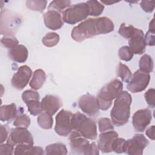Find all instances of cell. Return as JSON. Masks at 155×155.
<instances>
[{
	"label": "cell",
	"instance_id": "cell-18",
	"mask_svg": "<svg viewBox=\"0 0 155 155\" xmlns=\"http://www.w3.org/2000/svg\"><path fill=\"white\" fill-rule=\"evenodd\" d=\"M28 51L27 47L23 45H18L16 47L10 49L8 51L9 58L13 61L23 63L28 58Z\"/></svg>",
	"mask_w": 155,
	"mask_h": 155
},
{
	"label": "cell",
	"instance_id": "cell-1",
	"mask_svg": "<svg viewBox=\"0 0 155 155\" xmlns=\"http://www.w3.org/2000/svg\"><path fill=\"white\" fill-rule=\"evenodd\" d=\"M131 101V94L126 91H122L115 99L110 113L111 121L114 125L123 126L128 122L130 116Z\"/></svg>",
	"mask_w": 155,
	"mask_h": 155
},
{
	"label": "cell",
	"instance_id": "cell-21",
	"mask_svg": "<svg viewBox=\"0 0 155 155\" xmlns=\"http://www.w3.org/2000/svg\"><path fill=\"white\" fill-rule=\"evenodd\" d=\"M46 80V74L45 71L42 69L36 70L30 82V86L33 90H39L44 85Z\"/></svg>",
	"mask_w": 155,
	"mask_h": 155
},
{
	"label": "cell",
	"instance_id": "cell-8",
	"mask_svg": "<svg viewBox=\"0 0 155 155\" xmlns=\"http://www.w3.org/2000/svg\"><path fill=\"white\" fill-rule=\"evenodd\" d=\"M148 143L149 141L143 134H136L131 139L125 140L124 153L130 155H142L144 148Z\"/></svg>",
	"mask_w": 155,
	"mask_h": 155
},
{
	"label": "cell",
	"instance_id": "cell-37",
	"mask_svg": "<svg viewBox=\"0 0 155 155\" xmlns=\"http://www.w3.org/2000/svg\"><path fill=\"white\" fill-rule=\"evenodd\" d=\"M39 94L36 91L33 90H27L22 94V99L25 104L31 100H39Z\"/></svg>",
	"mask_w": 155,
	"mask_h": 155
},
{
	"label": "cell",
	"instance_id": "cell-6",
	"mask_svg": "<svg viewBox=\"0 0 155 155\" xmlns=\"http://www.w3.org/2000/svg\"><path fill=\"white\" fill-rule=\"evenodd\" d=\"M90 13V9L86 2L74 4L67 8L62 12L63 21L68 24H75L85 19Z\"/></svg>",
	"mask_w": 155,
	"mask_h": 155
},
{
	"label": "cell",
	"instance_id": "cell-29",
	"mask_svg": "<svg viewBox=\"0 0 155 155\" xmlns=\"http://www.w3.org/2000/svg\"><path fill=\"white\" fill-rule=\"evenodd\" d=\"M70 1H51L48 7V10H55L59 13H62L64 9H66L70 6Z\"/></svg>",
	"mask_w": 155,
	"mask_h": 155
},
{
	"label": "cell",
	"instance_id": "cell-40",
	"mask_svg": "<svg viewBox=\"0 0 155 155\" xmlns=\"http://www.w3.org/2000/svg\"><path fill=\"white\" fill-rule=\"evenodd\" d=\"M14 146L8 143H1L0 146V154L11 155L14 153Z\"/></svg>",
	"mask_w": 155,
	"mask_h": 155
},
{
	"label": "cell",
	"instance_id": "cell-26",
	"mask_svg": "<svg viewBox=\"0 0 155 155\" xmlns=\"http://www.w3.org/2000/svg\"><path fill=\"white\" fill-rule=\"evenodd\" d=\"M37 122L39 126L43 129H51L53 127V119L51 115L44 112L40 113L37 117Z\"/></svg>",
	"mask_w": 155,
	"mask_h": 155
},
{
	"label": "cell",
	"instance_id": "cell-31",
	"mask_svg": "<svg viewBox=\"0 0 155 155\" xmlns=\"http://www.w3.org/2000/svg\"><path fill=\"white\" fill-rule=\"evenodd\" d=\"M28 108V110L30 113L33 116H37L41 113L43 109L42 107V104L39 102V100L35 99L31 100L26 103Z\"/></svg>",
	"mask_w": 155,
	"mask_h": 155
},
{
	"label": "cell",
	"instance_id": "cell-11",
	"mask_svg": "<svg viewBox=\"0 0 155 155\" xmlns=\"http://www.w3.org/2000/svg\"><path fill=\"white\" fill-rule=\"evenodd\" d=\"M79 108L90 116H95L99 113V106L97 97L90 94L81 96L78 100Z\"/></svg>",
	"mask_w": 155,
	"mask_h": 155
},
{
	"label": "cell",
	"instance_id": "cell-30",
	"mask_svg": "<svg viewBox=\"0 0 155 155\" xmlns=\"http://www.w3.org/2000/svg\"><path fill=\"white\" fill-rule=\"evenodd\" d=\"M138 28H135L131 25H126L125 23H122L119 27L118 33L120 35L129 39L133 35H134L137 31Z\"/></svg>",
	"mask_w": 155,
	"mask_h": 155
},
{
	"label": "cell",
	"instance_id": "cell-41",
	"mask_svg": "<svg viewBox=\"0 0 155 155\" xmlns=\"http://www.w3.org/2000/svg\"><path fill=\"white\" fill-rule=\"evenodd\" d=\"M140 5L144 12L147 13H151L154 9L155 3L153 1H142L140 2Z\"/></svg>",
	"mask_w": 155,
	"mask_h": 155
},
{
	"label": "cell",
	"instance_id": "cell-16",
	"mask_svg": "<svg viewBox=\"0 0 155 155\" xmlns=\"http://www.w3.org/2000/svg\"><path fill=\"white\" fill-rule=\"evenodd\" d=\"M118 133L113 130L101 133L99 136L97 147L104 153L112 151L111 146L113 141L118 137Z\"/></svg>",
	"mask_w": 155,
	"mask_h": 155
},
{
	"label": "cell",
	"instance_id": "cell-46",
	"mask_svg": "<svg viewBox=\"0 0 155 155\" xmlns=\"http://www.w3.org/2000/svg\"><path fill=\"white\" fill-rule=\"evenodd\" d=\"M101 2L104 4H106V5H112L114 3H116V2H118L117 1H101Z\"/></svg>",
	"mask_w": 155,
	"mask_h": 155
},
{
	"label": "cell",
	"instance_id": "cell-7",
	"mask_svg": "<svg viewBox=\"0 0 155 155\" xmlns=\"http://www.w3.org/2000/svg\"><path fill=\"white\" fill-rule=\"evenodd\" d=\"M73 113L68 110H61L56 116L55 132L59 136L67 137L72 131L71 117Z\"/></svg>",
	"mask_w": 155,
	"mask_h": 155
},
{
	"label": "cell",
	"instance_id": "cell-25",
	"mask_svg": "<svg viewBox=\"0 0 155 155\" xmlns=\"http://www.w3.org/2000/svg\"><path fill=\"white\" fill-rule=\"evenodd\" d=\"M116 74L118 77H120L124 82L127 83L129 82L132 76L131 72L129 68L121 62H119L117 65Z\"/></svg>",
	"mask_w": 155,
	"mask_h": 155
},
{
	"label": "cell",
	"instance_id": "cell-17",
	"mask_svg": "<svg viewBox=\"0 0 155 155\" xmlns=\"http://www.w3.org/2000/svg\"><path fill=\"white\" fill-rule=\"evenodd\" d=\"M43 110L48 114L54 115L62 106L61 99L56 96L47 94L41 101Z\"/></svg>",
	"mask_w": 155,
	"mask_h": 155
},
{
	"label": "cell",
	"instance_id": "cell-9",
	"mask_svg": "<svg viewBox=\"0 0 155 155\" xmlns=\"http://www.w3.org/2000/svg\"><path fill=\"white\" fill-rule=\"evenodd\" d=\"M150 81V73L138 70L131 76L127 88L132 93H139L143 91L147 88Z\"/></svg>",
	"mask_w": 155,
	"mask_h": 155
},
{
	"label": "cell",
	"instance_id": "cell-35",
	"mask_svg": "<svg viewBox=\"0 0 155 155\" xmlns=\"http://www.w3.org/2000/svg\"><path fill=\"white\" fill-rule=\"evenodd\" d=\"M98 126L101 133L114 130V125L112 121L107 117L101 118L98 121Z\"/></svg>",
	"mask_w": 155,
	"mask_h": 155
},
{
	"label": "cell",
	"instance_id": "cell-19",
	"mask_svg": "<svg viewBox=\"0 0 155 155\" xmlns=\"http://www.w3.org/2000/svg\"><path fill=\"white\" fill-rule=\"evenodd\" d=\"M16 155L21 154H36L41 155L44 154L43 149L40 147H34L33 145L24 143L18 144L16 146L14 150Z\"/></svg>",
	"mask_w": 155,
	"mask_h": 155
},
{
	"label": "cell",
	"instance_id": "cell-3",
	"mask_svg": "<svg viewBox=\"0 0 155 155\" xmlns=\"http://www.w3.org/2000/svg\"><path fill=\"white\" fill-rule=\"evenodd\" d=\"M123 84L118 79H114L105 85L97 96L99 108L105 111L108 110L113 100L116 99L122 91Z\"/></svg>",
	"mask_w": 155,
	"mask_h": 155
},
{
	"label": "cell",
	"instance_id": "cell-33",
	"mask_svg": "<svg viewBox=\"0 0 155 155\" xmlns=\"http://www.w3.org/2000/svg\"><path fill=\"white\" fill-rule=\"evenodd\" d=\"M2 45L8 49H12L16 47L19 44V41L13 35H5L1 39Z\"/></svg>",
	"mask_w": 155,
	"mask_h": 155
},
{
	"label": "cell",
	"instance_id": "cell-20",
	"mask_svg": "<svg viewBox=\"0 0 155 155\" xmlns=\"http://www.w3.org/2000/svg\"><path fill=\"white\" fill-rule=\"evenodd\" d=\"M17 109L14 103L9 105H4L1 107L0 119L2 122L10 123L16 117Z\"/></svg>",
	"mask_w": 155,
	"mask_h": 155
},
{
	"label": "cell",
	"instance_id": "cell-28",
	"mask_svg": "<svg viewBox=\"0 0 155 155\" xmlns=\"http://www.w3.org/2000/svg\"><path fill=\"white\" fill-rule=\"evenodd\" d=\"M90 9L89 15L97 16L101 15L104 10V6L97 1H88L86 2Z\"/></svg>",
	"mask_w": 155,
	"mask_h": 155
},
{
	"label": "cell",
	"instance_id": "cell-36",
	"mask_svg": "<svg viewBox=\"0 0 155 155\" xmlns=\"http://www.w3.org/2000/svg\"><path fill=\"white\" fill-rule=\"evenodd\" d=\"M118 54L121 60L129 61L132 59L134 54L131 51L128 46H123L119 49Z\"/></svg>",
	"mask_w": 155,
	"mask_h": 155
},
{
	"label": "cell",
	"instance_id": "cell-38",
	"mask_svg": "<svg viewBox=\"0 0 155 155\" xmlns=\"http://www.w3.org/2000/svg\"><path fill=\"white\" fill-rule=\"evenodd\" d=\"M125 140L123 138L117 137L113 142L111 146L112 151H114L116 153H124V147Z\"/></svg>",
	"mask_w": 155,
	"mask_h": 155
},
{
	"label": "cell",
	"instance_id": "cell-14",
	"mask_svg": "<svg viewBox=\"0 0 155 155\" xmlns=\"http://www.w3.org/2000/svg\"><path fill=\"white\" fill-rule=\"evenodd\" d=\"M128 47L133 54H142L146 50L144 33L140 29H137L136 33L128 39Z\"/></svg>",
	"mask_w": 155,
	"mask_h": 155
},
{
	"label": "cell",
	"instance_id": "cell-27",
	"mask_svg": "<svg viewBox=\"0 0 155 155\" xmlns=\"http://www.w3.org/2000/svg\"><path fill=\"white\" fill-rule=\"evenodd\" d=\"M59 41V35L54 32H49L47 33L42 39L43 45L47 47H53L56 46L58 44Z\"/></svg>",
	"mask_w": 155,
	"mask_h": 155
},
{
	"label": "cell",
	"instance_id": "cell-2",
	"mask_svg": "<svg viewBox=\"0 0 155 155\" xmlns=\"http://www.w3.org/2000/svg\"><path fill=\"white\" fill-rule=\"evenodd\" d=\"M71 122L73 130L76 131L81 136L90 140H95L97 138V127L92 119L76 112L73 114Z\"/></svg>",
	"mask_w": 155,
	"mask_h": 155
},
{
	"label": "cell",
	"instance_id": "cell-42",
	"mask_svg": "<svg viewBox=\"0 0 155 155\" xmlns=\"http://www.w3.org/2000/svg\"><path fill=\"white\" fill-rule=\"evenodd\" d=\"M154 31L155 30H148L145 36H144V39L146 45L149 46H153L155 44L154 39Z\"/></svg>",
	"mask_w": 155,
	"mask_h": 155
},
{
	"label": "cell",
	"instance_id": "cell-34",
	"mask_svg": "<svg viewBox=\"0 0 155 155\" xmlns=\"http://www.w3.org/2000/svg\"><path fill=\"white\" fill-rule=\"evenodd\" d=\"M30 118L26 114H20L16 116L13 122V125L16 127L27 128L30 125Z\"/></svg>",
	"mask_w": 155,
	"mask_h": 155
},
{
	"label": "cell",
	"instance_id": "cell-24",
	"mask_svg": "<svg viewBox=\"0 0 155 155\" xmlns=\"http://www.w3.org/2000/svg\"><path fill=\"white\" fill-rule=\"evenodd\" d=\"M139 68L141 71L150 73L153 71L154 68L153 61L148 54L143 55L139 60Z\"/></svg>",
	"mask_w": 155,
	"mask_h": 155
},
{
	"label": "cell",
	"instance_id": "cell-43",
	"mask_svg": "<svg viewBox=\"0 0 155 155\" xmlns=\"http://www.w3.org/2000/svg\"><path fill=\"white\" fill-rule=\"evenodd\" d=\"M8 131L4 125H1V143L4 142L8 138Z\"/></svg>",
	"mask_w": 155,
	"mask_h": 155
},
{
	"label": "cell",
	"instance_id": "cell-44",
	"mask_svg": "<svg viewBox=\"0 0 155 155\" xmlns=\"http://www.w3.org/2000/svg\"><path fill=\"white\" fill-rule=\"evenodd\" d=\"M154 125H151L146 130V135L151 140L154 139Z\"/></svg>",
	"mask_w": 155,
	"mask_h": 155
},
{
	"label": "cell",
	"instance_id": "cell-45",
	"mask_svg": "<svg viewBox=\"0 0 155 155\" xmlns=\"http://www.w3.org/2000/svg\"><path fill=\"white\" fill-rule=\"evenodd\" d=\"M149 30H155V28H154V18H153L151 21L150 22Z\"/></svg>",
	"mask_w": 155,
	"mask_h": 155
},
{
	"label": "cell",
	"instance_id": "cell-22",
	"mask_svg": "<svg viewBox=\"0 0 155 155\" xmlns=\"http://www.w3.org/2000/svg\"><path fill=\"white\" fill-rule=\"evenodd\" d=\"M97 27L99 34H107L114 30L113 21L107 17H100L97 18Z\"/></svg>",
	"mask_w": 155,
	"mask_h": 155
},
{
	"label": "cell",
	"instance_id": "cell-39",
	"mask_svg": "<svg viewBox=\"0 0 155 155\" xmlns=\"http://www.w3.org/2000/svg\"><path fill=\"white\" fill-rule=\"evenodd\" d=\"M154 93L155 90L154 88H150L144 94V97L146 102L149 107L151 108H154L155 107V101H154Z\"/></svg>",
	"mask_w": 155,
	"mask_h": 155
},
{
	"label": "cell",
	"instance_id": "cell-15",
	"mask_svg": "<svg viewBox=\"0 0 155 155\" xmlns=\"http://www.w3.org/2000/svg\"><path fill=\"white\" fill-rule=\"evenodd\" d=\"M45 26L52 30L60 29L64 25V21L61 13L55 10H48L43 15Z\"/></svg>",
	"mask_w": 155,
	"mask_h": 155
},
{
	"label": "cell",
	"instance_id": "cell-32",
	"mask_svg": "<svg viewBox=\"0 0 155 155\" xmlns=\"http://www.w3.org/2000/svg\"><path fill=\"white\" fill-rule=\"evenodd\" d=\"M47 2V1H27L26 5L27 7L33 11H36L39 12H42L46 7Z\"/></svg>",
	"mask_w": 155,
	"mask_h": 155
},
{
	"label": "cell",
	"instance_id": "cell-4",
	"mask_svg": "<svg viewBox=\"0 0 155 155\" xmlns=\"http://www.w3.org/2000/svg\"><path fill=\"white\" fill-rule=\"evenodd\" d=\"M69 139L70 147L73 153L85 155L99 154V149L96 143H90L87 139L81 136L76 131L71 132Z\"/></svg>",
	"mask_w": 155,
	"mask_h": 155
},
{
	"label": "cell",
	"instance_id": "cell-5",
	"mask_svg": "<svg viewBox=\"0 0 155 155\" xmlns=\"http://www.w3.org/2000/svg\"><path fill=\"white\" fill-rule=\"evenodd\" d=\"M99 31L97 27V18H89L75 26L71 33L72 39L81 42L87 39L98 35Z\"/></svg>",
	"mask_w": 155,
	"mask_h": 155
},
{
	"label": "cell",
	"instance_id": "cell-10",
	"mask_svg": "<svg viewBox=\"0 0 155 155\" xmlns=\"http://www.w3.org/2000/svg\"><path fill=\"white\" fill-rule=\"evenodd\" d=\"M7 142L13 146L18 144H34L32 134L25 128L16 127L12 129L7 138Z\"/></svg>",
	"mask_w": 155,
	"mask_h": 155
},
{
	"label": "cell",
	"instance_id": "cell-23",
	"mask_svg": "<svg viewBox=\"0 0 155 155\" xmlns=\"http://www.w3.org/2000/svg\"><path fill=\"white\" fill-rule=\"evenodd\" d=\"M45 153L47 155L50 154H67V149L66 146L62 143H54L50 144L45 147Z\"/></svg>",
	"mask_w": 155,
	"mask_h": 155
},
{
	"label": "cell",
	"instance_id": "cell-12",
	"mask_svg": "<svg viewBox=\"0 0 155 155\" xmlns=\"http://www.w3.org/2000/svg\"><path fill=\"white\" fill-rule=\"evenodd\" d=\"M152 119L151 111L148 108L140 109L136 111L132 117L134 129L137 132H143L151 123Z\"/></svg>",
	"mask_w": 155,
	"mask_h": 155
},
{
	"label": "cell",
	"instance_id": "cell-13",
	"mask_svg": "<svg viewBox=\"0 0 155 155\" xmlns=\"http://www.w3.org/2000/svg\"><path fill=\"white\" fill-rule=\"evenodd\" d=\"M31 74L32 71L28 66H21L12 78V85L16 89L22 90L28 84Z\"/></svg>",
	"mask_w": 155,
	"mask_h": 155
}]
</instances>
